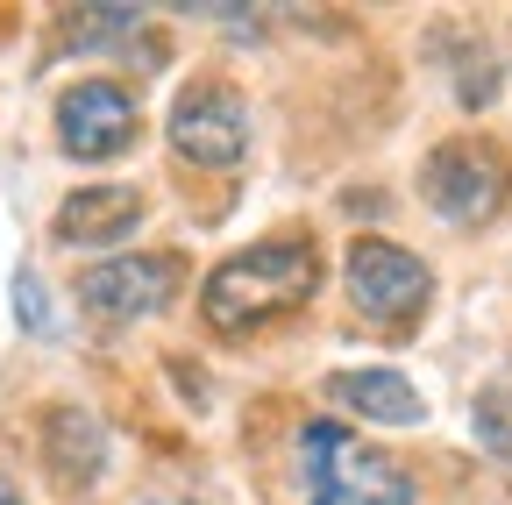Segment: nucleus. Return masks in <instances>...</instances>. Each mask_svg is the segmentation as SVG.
<instances>
[{
    "label": "nucleus",
    "instance_id": "39448f33",
    "mask_svg": "<svg viewBox=\"0 0 512 505\" xmlns=\"http://www.w3.org/2000/svg\"><path fill=\"white\" fill-rule=\"evenodd\" d=\"M164 136H171V150H178L185 164L221 171V164H235V157L249 150V100H242L235 86H221V79H192V86L171 100Z\"/></svg>",
    "mask_w": 512,
    "mask_h": 505
},
{
    "label": "nucleus",
    "instance_id": "423d86ee",
    "mask_svg": "<svg viewBox=\"0 0 512 505\" xmlns=\"http://www.w3.org/2000/svg\"><path fill=\"white\" fill-rule=\"evenodd\" d=\"M178 292H185V264L164 257V249H136V257L79 271V306L100 313V321H150Z\"/></svg>",
    "mask_w": 512,
    "mask_h": 505
},
{
    "label": "nucleus",
    "instance_id": "9d476101",
    "mask_svg": "<svg viewBox=\"0 0 512 505\" xmlns=\"http://www.w3.org/2000/svg\"><path fill=\"white\" fill-rule=\"evenodd\" d=\"M328 406H342V413H363V420H384V427H413L427 406H420V392L406 385L399 370H335L328 385Z\"/></svg>",
    "mask_w": 512,
    "mask_h": 505
},
{
    "label": "nucleus",
    "instance_id": "f257e3e1",
    "mask_svg": "<svg viewBox=\"0 0 512 505\" xmlns=\"http://www.w3.org/2000/svg\"><path fill=\"white\" fill-rule=\"evenodd\" d=\"M313 285H320L313 235H271V242H249V249H235L228 264L207 271L200 313H207L214 335H256V328L285 321L292 306H306Z\"/></svg>",
    "mask_w": 512,
    "mask_h": 505
},
{
    "label": "nucleus",
    "instance_id": "1a4fd4ad",
    "mask_svg": "<svg viewBox=\"0 0 512 505\" xmlns=\"http://www.w3.org/2000/svg\"><path fill=\"white\" fill-rule=\"evenodd\" d=\"M43 463L57 484L86 491L100 470H107V427L86 413V406H50V427H43Z\"/></svg>",
    "mask_w": 512,
    "mask_h": 505
},
{
    "label": "nucleus",
    "instance_id": "f03ea898",
    "mask_svg": "<svg viewBox=\"0 0 512 505\" xmlns=\"http://www.w3.org/2000/svg\"><path fill=\"white\" fill-rule=\"evenodd\" d=\"M299 470H306V505H413V477L399 456L363 449L342 420H313L299 434Z\"/></svg>",
    "mask_w": 512,
    "mask_h": 505
},
{
    "label": "nucleus",
    "instance_id": "9b49d317",
    "mask_svg": "<svg viewBox=\"0 0 512 505\" xmlns=\"http://www.w3.org/2000/svg\"><path fill=\"white\" fill-rule=\"evenodd\" d=\"M15 321L29 335H50V299H43V278L36 271H15Z\"/></svg>",
    "mask_w": 512,
    "mask_h": 505
},
{
    "label": "nucleus",
    "instance_id": "f8f14e48",
    "mask_svg": "<svg viewBox=\"0 0 512 505\" xmlns=\"http://www.w3.org/2000/svg\"><path fill=\"white\" fill-rule=\"evenodd\" d=\"M0 505H22V491H15L8 477H0Z\"/></svg>",
    "mask_w": 512,
    "mask_h": 505
},
{
    "label": "nucleus",
    "instance_id": "6e6552de",
    "mask_svg": "<svg viewBox=\"0 0 512 505\" xmlns=\"http://www.w3.org/2000/svg\"><path fill=\"white\" fill-rule=\"evenodd\" d=\"M136 221H143V193H136V185H79V193L57 207L50 235L64 249H107L121 235H136Z\"/></svg>",
    "mask_w": 512,
    "mask_h": 505
},
{
    "label": "nucleus",
    "instance_id": "7ed1b4c3",
    "mask_svg": "<svg viewBox=\"0 0 512 505\" xmlns=\"http://www.w3.org/2000/svg\"><path fill=\"white\" fill-rule=\"evenodd\" d=\"M420 193L441 221H456V228H484L505 214L512 200V157L484 136H456V143H441L427 164H420Z\"/></svg>",
    "mask_w": 512,
    "mask_h": 505
},
{
    "label": "nucleus",
    "instance_id": "0eeeda50",
    "mask_svg": "<svg viewBox=\"0 0 512 505\" xmlns=\"http://www.w3.org/2000/svg\"><path fill=\"white\" fill-rule=\"evenodd\" d=\"M57 143L79 164H107L136 143V100H128L114 79H79L57 100Z\"/></svg>",
    "mask_w": 512,
    "mask_h": 505
},
{
    "label": "nucleus",
    "instance_id": "20e7f679",
    "mask_svg": "<svg viewBox=\"0 0 512 505\" xmlns=\"http://www.w3.org/2000/svg\"><path fill=\"white\" fill-rule=\"evenodd\" d=\"M342 278H349V306L363 313V321H377V328L413 321V313L427 306V292H434V271L413 257V249L377 242V235H356L349 242Z\"/></svg>",
    "mask_w": 512,
    "mask_h": 505
}]
</instances>
